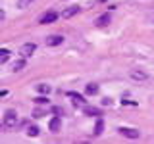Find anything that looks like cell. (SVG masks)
I'll return each instance as SVG.
<instances>
[{
  "instance_id": "cell-1",
  "label": "cell",
  "mask_w": 154,
  "mask_h": 144,
  "mask_svg": "<svg viewBox=\"0 0 154 144\" xmlns=\"http://www.w3.org/2000/svg\"><path fill=\"white\" fill-rule=\"evenodd\" d=\"M4 125L6 127H16L17 125V112L16 110H6V113H4Z\"/></svg>"
},
{
  "instance_id": "cell-2",
  "label": "cell",
  "mask_w": 154,
  "mask_h": 144,
  "mask_svg": "<svg viewBox=\"0 0 154 144\" xmlns=\"http://www.w3.org/2000/svg\"><path fill=\"white\" fill-rule=\"evenodd\" d=\"M58 17H60V16H58V12H54V10H50V12L42 14V16L38 17V21H41L42 25H48V23H54Z\"/></svg>"
},
{
  "instance_id": "cell-3",
  "label": "cell",
  "mask_w": 154,
  "mask_h": 144,
  "mask_svg": "<svg viewBox=\"0 0 154 144\" xmlns=\"http://www.w3.org/2000/svg\"><path fill=\"white\" fill-rule=\"evenodd\" d=\"M35 50H37V44H35V42H25L19 52H21V58H31L33 54H35Z\"/></svg>"
},
{
  "instance_id": "cell-4",
  "label": "cell",
  "mask_w": 154,
  "mask_h": 144,
  "mask_svg": "<svg viewBox=\"0 0 154 144\" xmlns=\"http://www.w3.org/2000/svg\"><path fill=\"white\" fill-rule=\"evenodd\" d=\"M118 133L123 134V136H127V138H139L141 136V133H139L137 129H131V127H119Z\"/></svg>"
},
{
  "instance_id": "cell-5",
  "label": "cell",
  "mask_w": 154,
  "mask_h": 144,
  "mask_svg": "<svg viewBox=\"0 0 154 144\" xmlns=\"http://www.w3.org/2000/svg\"><path fill=\"white\" fill-rule=\"evenodd\" d=\"M62 42H64L62 35H48L46 37V46H60Z\"/></svg>"
},
{
  "instance_id": "cell-6",
  "label": "cell",
  "mask_w": 154,
  "mask_h": 144,
  "mask_svg": "<svg viewBox=\"0 0 154 144\" xmlns=\"http://www.w3.org/2000/svg\"><path fill=\"white\" fill-rule=\"evenodd\" d=\"M60 125H62V117L60 115H54V117L48 121V129H50L52 133H58L60 131Z\"/></svg>"
},
{
  "instance_id": "cell-7",
  "label": "cell",
  "mask_w": 154,
  "mask_h": 144,
  "mask_svg": "<svg viewBox=\"0 0 154 144\" xmlns=\"http://www.w3.org/2000/svg\"><path fill=\"white\" fill-rule=\"evenodd\" d=\"M112 21V16H110V12H106V14H102L98 19L94 21V25H98V27H104V25H108V23Z\"/></svg>"
},
{
  "instance_id": "cell-8",
  "label": "cell",
  "mask_w": 154,
  "mask_h": 144,
  "mask_svg": "<svg viewBox=\"0 0 154 144\" xmlns=\"http://www.w3.org/2000/svg\"><path fill=\"white\" fill-rule=\"evenodd\" d=\"M79 6H69V8H67V10H64V12H62V17H64V19H69V17H73L75 16V14H79Z\"/></svg>"
},
{
  "instance_id": "cell-9",
  "label": "cell",
  "mask_w": 154,
  "mask_h": 144,
  "mask_svg": "<svg viewBox=\"0 0 154 144\" xmlns=\"http://www.w3.org/2000/svg\"><path fill=\"white\" fill-rule=\"evenodd\" d=\"M102 131H104V119H102V115H98L96 117V123H94V136H98V134H102Z\"/></svg>"
},
{
  "instance_id": "cell-10",
  "label": "cell",
  "mask_w": 154,
  "mask_h": 144,
  "mask_svg": "<svg viewBox=\"0 0 154 144\" xmlns=\"http://www.w3.org/2000/svg\"><path fill=\"white\" fill-rule=\"evenodd\" d=\"M83 113L85 115H94V117L102 115V112H100L98 108H94V106H85V108H83Z\"/></svg>"
},
{
  "instance_id": "cell-11",
  "label": "cell",
  "mask_w": 154,
  "mask_h": 144,
  "mask_svg": "<svg viewBox=\"0 0 154 144\" xmlns=\"http://www.w3.org/2000/svg\"><path fill=\"white\" fill-rule=\"evenodd\" d=\"M67 96L73 100V104H75V106H85V98H83L81 94H77V92H67Z\"/></svg>"
},
{
  "instance_id": "cell-12",
  "label": "cell",
  "mask_w": 154,
  "mask_h": 144,
  "mask_svg": "<svg viewBox=\"0 0 154 144\" xmlns=\"http://www.w3.org/2000/svg\"><path fill=\"white\" fill-rule=\"evenodd\" d=\"M35 90H37L38 94H50V92H52V86H50V85L41 83V85H37V86H35Z\"/></svg>"
},
{
  "instance_id": "cell-13",
  "label": "cell",
  "mask_w": 154,
  "mask_h": 144,
  "mask_svg": "<svg viewBox=\"0 0 154 144\" xmlns=\"http://www.w3.org/2000/svg\"><path fill=\"white\" fill-rule=\"evenodd\" d=\"M85 94H89V96H94V94H98V85H94V83H89L85 86Z\"/></svg>"
},
{
  "instance_id": "cell-14",
  "label": "cell",
  "mask_w": 154,
  "mask_h": 144,
  "mask_svg": "<svg viewBox=\"0 0 154 144\" xmlns=\"http://www.w3.org/2000/svg\"><path fill=\"white\" fill-rule=\"evenodd\" d=\"M131 79H135V81H146L148 79V75L144 73V71H131Z\"/></svg>"
},
{
  "instance_id": "cell-15",
  "label": "cell",
  "mask_w": 154,
  "mask_h": 144,
  "mask_svg": "<svg viewBox=\"0 0 154 144\" xmlns=\"http://www.w3.org/2000/svg\"><path fill=\"white\" fill-rule=\"evenodd\" d=\"M25 60H27V58H21V60L14 62V65H12V71H21L23 67H25Z\"/></svg>"
},
{
  "instance_id": "cell-16",
  "label": "cell",
  "mask_w": 154,
  "mask_h": 144,
  "mask_svg": "<svg viewBox=\"0 0 154 144\" xmlns=\"http://www.w3.org/2000/svg\"><path fill=\"white\" fill-rule=\"evenodd\" d=\"M48 94H41V96H37L35 98V104H38V106H48Z\"/></svg>"
},
{
  "instance_id": "cell-17",
  "label": "cell",
  "mask_w": 154,
  "mask_h": 144,
  "mask_svg": "<svg viewBox=\"0 0 154 144\" xmlns=\"http://www.w3.org/2000/svg\"><path fill=\"white\" fill-rule=\"evenodd\" d=\"M8 58H10V50L2 48V50H0V64H6V62H8Z\"/></svg>"
},
{
  "instance_id": "cell-18",
  "label": "cell",
  "mask_w": 154,
  "mask_h": 144,
  "mask_svg": "<svg viewBox=\"0 0 154 144\" xmlns=\"http://www.w3.org/2000/svg\"><path fill=\"white\" fill-rule=\"evenodd\" d=\"M38 133H41V131H38L37 125H29V127H27V134H29V136H37Z\"/></svg>"
},
{
  "instance_id": "cell-19",
  "label": "cell",
  "mask_w": 154,
  "mask_h": 144,
  "mask_svg": "<svg viewBox=\"0 0 154 144\" xmlns=\"http://www.w3.org/2000/svg\"><path fill=\"white\" fill-rule=\"evenodd\" d=\"M52 112H54V115H62V113H64V110L58 108V106H54V108H52Z\"/></svg>"
},
{
  "instance_id": "cell-20",
  "label": "cell",
  "mask_w": 154,
  "mask_h": 144,
  "mask_svg": "<svg viewBox=\"0 0 154 144\" xmlns=\"http://www.w3.org/2000/svg\"><path fill=\"white\" fill-rule=\"evenodd\" d=\"M122 104L123 106H135L137 102H133V100H122Z\"/></svg>"
},
{
  "instance_id": "cell-21",
  "label": "cell",
  "mask_w": 154,
  "mask_h": 144,
  "mask_svg": "<svg viewBox=\"0 0 154 144\" xmlns=\"http://www.w3.org/2000/svg\"><path fill=\"white\" fill-rule=\"evenodd\" d=\"M112 104V98H102V106H110Z\"/></svg>"
},
{
  "instance_id": "cell-22",
  "label": "cell",
  "mask_w": 154,
  "mask_h": 144,
  "mask_svg": "<svg viewBox=\"0 0 154 144\" xmlns=\"http://www.w3.org/2000/svg\"><path fill=\"white\" fill-rule=\"evenodd\" d=\"M98 2H106V0H98Z\"/></svg>"
},
{
  "instance_id": "cell-23",
  "label": "cell",
  "mask_w": 154,
  "mask_h": 144,
  "mask_svg": "<svg viewBox=\"0 0 154 144\" xmlns=\"http://www.w3.org/2000/svg\"><path fill=\"white\" fill-rule=\"evenodd\" d=\"M29 2H33V0H27V4H29Z\"/></svg>"
}]
</instances>
